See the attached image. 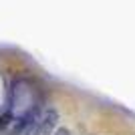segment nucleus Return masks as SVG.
Returning <instances> with one entry per match:
<instances>
[{
  "instance_id": "obj_1",
  "label": "nucleus",
  "mask_w": 135,
  "mask_h": 135,
  "mask_svg": "<svg viewBox=\"0 0 135 135\" xmlns=\"http://www.w3.org/2000/svg\"><path fill=\"white\" fill-rule=\"evenodd\" d=\"M59 111L55 107H49L45 111L40 113V117L36 119V123H38V129H40V135H51L55 131L56 123H59Z\"/></svg>"
},
{
  "instance_id": "obj_2",
  "label": "nucleus",
  "mask_w": 135,
  "mask_h": 135,
  "mask_svg": "<svg viewBox=\"0 0 135 135\" xmlns=\"http://www.w3.org/2000/svg\"><path fill=\"white\" fill-rule=\"evenodd\" d=\"M52 135H71V131H69L67 127H59V129H56Z\"/></svg>"
}]
</instances>
